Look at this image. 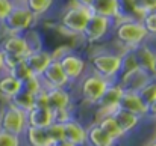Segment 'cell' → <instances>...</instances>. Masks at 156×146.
Wrapping results in <instances>:
<instances>
[{"instance_id": "6da1fadb", "label": "cell", "mask_w": 156, "mask_h": 146, "mask_svg": "<svg viewBox=\"0 0 156 146\" xmlns=\"http://www.w3.org/2000/svg\"><path fill=\"white\" fill-rule=\"evenodd\" d=\"M112 38L115 44L124 50H135L136 47L149 42V33L141 20H118L112 29Z\"/></svg>"}, {"instance_id": "7a4b0ae2", "label": "cell", "mask_w": 156, "mask_h": 146, "mask_svg": "<svg viewBox=\"0 0 156 146\" xmlns=\"http://www.w3.org/2000/svg\"><path fill=\"white\" fill-rule=\"evenodd\" d=\"M90 69L109 81H117L121 74V51L100 50L90 57Z\"/></svg>"}, {"instance_id": "3957f363", "label": "cell", "mask_w": 156, "mask_h": 146, "mask_svg": "<svg viewBox=\"0 0 156 146\" xmlns=\"http://www.w3.org/2000/svg\"><path fill=\"white\" fill-rule=\"evenodd\" d=\"M37 17L27 9L24 3H15L11 14L0 23V29L5 32V36L8 35H23L27 30L34 29V24L37 23Z\"/></svg>"}, {"instance_id": "277c9868", "label": "cell", "mask_w": 156, "mask_h": 146, "mask_svg": "<svg viewBox=\"0 0 156 146\" xmlns=\"http://www.w3.org/2000/svg\"><path fill=\"white\" fill-rule=\"evenodd\" d=\"M111 83H114V81L106 80L102 75H99L90 69L80 78V81L76 85V92L83 102H87L90 105H96L99 102V99L103 97L106 89L111 86Z\"/></svg>"}, {"instance_id": "5b68a950", "label": "cell", "mask_w": 156, "mask_h": 146, "mask_svg": "<svg viewBox=\"0 0 156 146\" xmlns=\"http://www.w3.org/2000/svg\"><path fill=\"white\" fill-rule=\"evenodd\" d=\"M53 57L59 60V63L70 81V86H76L80 81V78L90 71L88 60L85 57H82L80 54L71 51L70 48H62L58 53H53Z\"/></svg>"}, {"instance_id": "8992f818", "label": "cell", "mask_w": 156, "mask_h": 146, "mask_svg": "<svg viewBox=\"0 0 156 146\" xmlns=\"http://www.w3.org/2000/svg\"><path fill=\"white\" fill-rule=\"evenodd\" d=\"M91 15L93 14L88 8H83V6L73 3L71 6H68L62 11V14L59 17V26L68 35L82 36Z\"/></svg>"}, {"instance_id": "52a82bcc", "label": "cell", "mask_w": 156, "mask_h": 146, "mask_svg": "<svg viewBox=\"0 0 156 146\" xmlns=\"http://www.w3.org/2000/svg\"><path fill=\"white\" fill-rule=\"evenodd\" d=\"M27 128V116L24 111L18 110L12 104L3 105L0 110V130L12 133L15 136H23Z\"/></svg>"}, {"instance_id": "ba28073f", "label": "cell", "mask_w": 156, "mask_h": 146, "mask_svg": "<svg viewBox=\"0 0 156 146\" xmlns=\"http://www.w3.org/2000/svg\"><path fill=\"white\" fill-rule=\"evenodd\" d=\"M114 24H115V21L93 14L88 24H87V27H85V30H83V33H82V38L88 44L102 42L109 35H112Z\"/></svg>"}, {"instance_id": "9c48e42d", "label": "cell", "mask_w": 156, "mask_h": 146, "mask_svg": "<svg viewBox=\"0 0 156 146\" xmlns=\"http://www.w3.org/2000/svg\"><path fill=\"white\" fill-rule=\"evenodd\" d=\"M155 75L143 68L133 69L130 72H123L117 78V85L123 89V92H140Z\"/></svg>"}, {"instance_id": "30bf717a", "label": "cell", "mask_w": 156, "mask_h": 146, "mask_svg": "<svg viewBox=\"0 0 156 146\" xmlns=\"http://www.w3.org/2000/svg\"><path fill=\"white\" fill-rule=\"evenodd\" d=\"M123 95V89L114 81L111 83V86L106 89L103 97L99 99V102L96 104L97 107V118L100 116H106V114H112L118 105H120V99Z\"/></svg>"}, {"instance_id": "8fae6325", "label": "cell", "mask_w": 156, "mask_h": 146, "mask_svg": "<svg viewBox=\"0 0 156 146\" xmlns=\"http://www.w3.org/2000/svg\"><path fill=\"white\" fill-rule=\"evenodd\" d=\"M47 102L52 111L74 110V99L71 88H55L47 89Z\"/></svg>"}, {"instance_id": "7c38bea8", "label": "cell", "mask_w": 156, "mask_h": 146, "mask_svg": "<svg viewBox=\"0 0 156 146\" xmlns=\"http://www.w3.org/2000/svg\"><path fill=\"white\" fill-rule=\"evenodd\" d=\"M41 81L44 85L46 89H55V88H71L70 81L59 63L58 59H53L52 63L49 65V68L44 71V74L41 75Z\"/></svg>"}, {"instance_id": "4fadbf2b", "label": "cell", "mask_w": 156, "mask_h": 146, "mask_svg": "<svg viewBox=\"0 0 156 146\" xmlns=\"http://www.w3.org/2000/svg\"><path fill=\"white\" fill-rule=\"evenodd\" d=\"M53 59H55L53 53L43 48V50H38V51L29 53L24 57V62H26V65L29 66V69H30V72L34 75L41 77L44 74V71L49 68V65L52 63Z\"/></svg>"}, {"instance_id": "5bb4252c", "label": "cell", "mask_w": 156, "mask_h": 146, "mask_svg": "<svg viewBox=\"0 0 156 146\" xmlns=\"http://www.w3.org/2000/svg\"><path fill=\"white\" fill-rule=\"evenodd\" d=\"M0 50L5 54L21 57V59H24L30 53L23 35H8V36H5L0 42Z\"/></svg>"}, {"instance_id": "9a60e30c", "label": "cell", "mask_w": 156, "mask_h": 146, "mask_svg": "<svg viewBox=\"0 0 156 146\" xmlns=\"http://www.w3.org/2000/svg\"><path fill=\"white\" fill-rule=\"evenodd\" d=\"M64 140L74 146H85L87 143V125H83L76 118L64 124Z\"/></svg>"}, {"instance_id": "2e32d148", "label": "cell", "mask_w": 156, "mask_h": 146, "mask_svg": "<svg viewBox=\"0 0 156 146\" xmlns=\"http://www.w3.org/2000/svg\"><path fill=\"white\" fill-rule=\"evenodd\" d=\"M91 14L109 18L112 21L120 20V2L118 0H93L88 8Z\"/></svg>"}, {"instance_id": "e0dca14e", "label": "cell", "mask_w": 156, "mask_h": 146, "mask_svg": "<svg viewBox=\"0 0 156 146\" xmlns=\"http://www.w3.org/2000/svg\"><path fill=\"white\" fill-rule=\"evenodd\" d=\"M118 108L130 111V113H133V114H136L143 119L146 118V113H147V104L143 101V98L136 92H123Z\"/></svg>"}, {"instance_id": "ac0fdd59", "label": "cell", "mask_w": 156, "mask_h": 146, "mask_svg": "<svg viewBox=\"0 0 156 146\" xmlns=\"http://www.w3.org/2000/svg\"><path fill=\"white\" fill-rule=\"evenodd\" d=\"M111 116L114 118V121L117 122V125L120 127V130L123 131L124 136H127L132 131H135L143 122V118H140V116H136V114H133L130 111H126L123 108H117Z\"/></svg>"}, {"instance_id": "d6986e66", "label": "cell", "mask_w": 156, "mask_h": 146, "mask_svg": "<svg viewBox=\"0 0 156 146\" xmlns=\"http://www.w3.org/2000/svg\"><path fill=\"white\" fill-rule=\"evenodd\" d=\"M27 116V127H35V128H47L50 127L55 119H53V111L47 107H38L35 105L32 110L26 113Z\"/></svg>"}, {"instance_id": "ffe728a7", "label": "cell", "mask_w": 156, "mask_h": 146, "mask_svg": "<svg viewBox=\"0 0 156 146\" xmlns=\"http://www.w3.org/2000/svg\"><path fill=\"white\" fill-rule=\"evenodd\" d=\"M85 146H117V142L111 139L97 122L87 125V143Z\"/></svg>"}, {"instance_id": "44dd1931", "label": "cell", "mask_w": 156, "mask_h": 146, "mask_svg": "<svg viewBox=\"0 0 156 146\" xmlns=\"http://www.w3.org/2000/svg\"><path fill=\"white\" fill-rule=\"evenodd\" d=\"M21 139H23V145L26 146H52L53 143L46 128L27 127Z\"/></svg>"}, {"instance_id": "7402d4cb", "label": "cell", "mask_w": 156, "mask_h": 146, "mask_svg": "<svg viewBox=\"0 0 156 146\" xmlns=\"http://www.w3.org/2000/svg\"><path fill=\"white\" fill-rule=\"evenodd\" d=\"M135 51V56L138 59V63H140V68L152 72L155 75V63H156V50L149 45V42L136 47L133 50Z\"/></svg>"}, {"instance_id": "603a6c76", "label": "cell", "mask_w": 156, "mask_h": 146, "mask_svg": "<svg viewBox=\"0 0 156 146\" xmlns=\"http://www.w3.org/2000/svg\"><path fill=\"white\" fill-rule=\"evenodd\" d=\"M23 89V85L20 80H17L9 72H3L0 75V97L5 99H11L14 95H17Z\"/></svg>"}, {"instance_id": "cb8c5ba5", "label": "cell", "mask_w": 156, "mask_h": 146, "mask_svg": "<svg viewBox=\"0 0 156 146\" xmlns=\"http://www.w3.org/2000/svg\"><path fill=\"white\" fill-rule=\"evenodd\" d=\"M96 122L99 124V127L103 130L105 133H106L111 139H114L115 142H118V140H121V139L124 137L123 131L120 130V127L117 125V122L114 121V118H112L111 114H106V116L97 118Z\"/></svg>"}, {"instance_id": "d4e9b609", "label": "cell", "mask_w": 156, "mask_h": 146, "mask_svg": "<svg viewBox=\"0 0 156 146\" xmlns=\"http://www.w3.org/2000/svg\"><path fill=\"white\" fill-rule=\"evenodd\" d=\"M8 102L12 104L14 107H17L18 110L27 113L29 110H32L35 107V95H32V94H29V92L21 89L17 95H14Z\"/></svg>"}, {"instance_id": "484cf974", "label": "cell", "mask_w": 156, "mask_h": 146, "mask_svg": "<svg viewBox=\"0 0 156 146\" xmlns=\"http://www.w3.org/2000/svg\"><path fill=\"white\" fill-rule=\"evenodd\" d=\"M53 3L55 0H26L24 5L37 18H40V17H44L52 9Z\"/></svg>"}, {"instance_id": "4316f807", "label": "cell", "mask_w": 156, "mask_h": 146, "mask_svg": "<svg viewBox=\"0 0 156 146\" xmlns=\"http://www.w3.org/2000/svg\"><path fill=\"white\" fill-rule=\"evenodd\" d=\"M140 63L135 56L133 50H124L121 51V74L123 72H130L133 69H138Z\"/></svg>"}, {"instance_id": "83f0119b", "label": "cell", "mask_w": 156, "mask_h": 146, "mask_svg": "<svg viewBox=\"0 0 156 146\" xmlns=\"http://www.w3.org/2000/svg\"><path fill=\"white\" fill-rule=\"evenodd\" d=\"M23 36H24V39H26V42H27V47L30 50V53H32V51L43 50V39H41V36H40V33H38L37 30L30 29V30H27L26 33H23Z\"/></svg>"}, {"instance_id": "f1b7e54d", "label": "cell", "mask_w": 156, "mask_h": 146, "mask_svg": "<svg viewBox=\"0 0 156 146\" xmlns=\"http://www.w3.org/2000/svg\"><path fill=\"white\" fill-rule=\"evenodd\" d=\"M11 75H14L17 80H20L21 83L23 81H26L30 75H34L32 72H30V69H29V66L26 65V62L24 60H21V62H18L14 68H11L9 71H8Z\"/></svg>"}, {"instance_id": "f546056e", "label": "cell", "mask_w": 156, "mask_h": 146, "mask_svg": "<svg viewBox=\"0 0 156 146\" xmlns=\"http://www.w3.org/2000/svg\"><path fill=\"white\" fill-rule=\"evenodd\" d=\"M21 85H23V91H26V92H29L32 95H37L38 92H41L43 89H46L44 85H43V81H41V77H37V75H30Z\"/></svg>"}, {"instance_id": "4dcf8cb0", "label": "cell", "mask_w": 156, "mask_h": 146, "mask_svg": "<svg viewBox=\"0 0 156 146\" xmlns=\"http://www.w3.org/2000/svg\"><path fill=\"white\" fill-rule=\"evenodd\" d=\"M138 94H140V97L143 98V101H144L147 105H149L150 102H153L156 99V77H153Z\"/></svg>"}, {"instance_id": "1f68e13d", "label": "cell", "mask_w": 156, "mask_h": 146, "mask_svg": "<svg viewBox=\"0 0 156 146\" xmlns=\"http://www.w3.org/2000/svg\"><path fill=\"white\" fill-rule=\"evenodd\" d=\"M0 146H23V139L21 136L0 130Z\"/></svg>"}, {"instance_id": "d6a6232c", "label": "cell", "mask_w": 156, "mask_h": 146, "mask_svg": "<svg viewBox=\"0 0 156 146\" xmlns=\"http://www.w3.org/2000/svg\"><path fill=\"white\" fill-rule=\"evenodd\" d=\"M133 3L141 17L156 12V0H133Z\"/></svg>"}, {"instance_id": "836d02e7", "label": "cell", "mask_w": 156, "mask_h": 146, "mask_svg": "<svg viewBox=\"0 0 156 146\" xmlns=\"http://www.w3.org/2000/svg\"><path fill=\"white\" fill-rule=\"evenodd\" d=\"M52 142H59V140H64V124H58V122H53L50 127L46 128Z\"/></svg>"}, {"instance_id": "e575fe53", "label": "cell", "mask_w": 156, "mask_h": 146, "mask_svg": "<svg viewBox=\"0 0 156 146\" xmlns=\"http://www.w3.org/2000/svg\"><path fill=\"white\" fill-rule=\"evenodd\" d=\"M141 23L144 24L149 36H156V12L144 15L143 20H141Z\"/></svg>"}, {"instance_id": "d590c367", "label": "cell", "mask_w": 156, "mask_h": 146, "mask_svg": "<svg viewBox=\"0 0 156 146\" xmlns=\"http://www.w3.org/2000/svg\"><path fill=\"white\" fill-rule=\"evenodd\" d=\"M73 118H74L73 110H59V111H53V119H55V122H58V124H65V122H68V121L73 119Z\"/></svg>"}, {"instance_id": "8d00e7d4", "label": "cell", "mask_w": 156, "mask_h": 146, "mask_svg": "<svg viewBox=\"0 0 156 146\" xmlns=\"http://www.w3.org/2000/svg\"><path fill=\"white\" fill-rule=\"evenodd\" d=\"M14 6H15L14 0H0V23L11 14Z\"/></svg>"}, {"instance_id": "74e56055", "label": "cell", "mask_w": 156, "mask_h": 146, "mask_svg": "<svg viewBox=\"0 0 156 146\" xmlns=\"http://www.w3.org/2000/svg\"><path fill=\"white\" fill-rule=\"evenodd\" d=\"M35 105L38 107H47L49 108V102H47V89H43L41 92H38L35 95Z\"/></svg>"}, {"instance_id": "f35d334b", "label": "cell", "mask_w": 156, "mask_h": 146, "mask_svg": "<svg viewBox=\"0 0 156 146\" xmlns=\"http://www.w3.org/2000/svg\"><path fill=\"white\" fill-rule=\"evenodd\" d=\"M144 119H149L152 122H156V99L147 105V113H146V118Z\"/></svg>"}, {"instance_id": "ab89813d", "label": "cell", "mask_w": 156, "mask_h": 146, "mask_svg": "<svg viewBox=\"0 0 156 146\" xmlns=\"http://www.w3.org/2000/svg\"><path fill=\"white\" fill-rule=\"evenodd\" d=\"M73 3H76L79 6H83V8H90V5L93 3V0H73Z\"/></svg>"}, {"instance_id": "60d3db41", "label": "cell", "mask_w": 156, "mask_h": 146, "mask_svg": "<svg viewBox=\"0 0 156 146\" xmlns=\"http://www.w3.org/2000/svg\"><path fill=\"white\" fill-rule=\"evenodd\" d=\"M3 72H6V69H5V54H3V51L0 50V75H2Z\"/></svg>"}, {"instance_id": "b9f144b4", "label": "cell", "mask_w": 156, "mask_h": 146, "mask_svg": "<svg viewBox=\"0 0 156 146\" xmlns=\"http://www.w3.org/2000/svg\"><path fill=\"white\" fill-rule=\"evenodd\" d=\"M52 146H74V145L67 142V140H59V142H53Z\"/></svg>"}, {"instance_id": "7bdbcfd3", "label": "cell", "mask_w": 156, "mask_h": 146, "mask_svg": "<svg viewBox=\"0 0 156 146\" xmlns=\"http://www.w3.org/2000/svg\"><path fill=\"white\" fill-rule=\"evenodd\" d=\"M144 146H156V140L153 139V140H150V142H147Z\"/></svg>"}, {"instance_id": "ee69618b", "label": "cell", "mask_w": 156, "mask_h": 146, "mask_svg": "<svg viewBox=\"0 0 156 146\" xmlns=\"http://www.w3.org/2000/svg\"><path fill=\"white\" fill-rule=\"evenodd\" d=\"M15 3H26V0H14Z\"/></svg>"}, {"instance_id": "f6af8a7d", "label": "cell", "mask_w": 156, "mask_h": 146, "mask_svg": "<svg viewBox=\"0 0 156 146\" xmlns=\"http://www.w3.org/2000/svg\"><path fill=\"white\" fill-rule=\"evenodd\" d=\"M155 77H156V63H155Z\"/></svg>"}, {"instance_id": "bcb514c9", "label": "cell", "mask_w": 156, "mask_h": 146, "mask_svg": "<svg viewBox=\"0 0 156 146\" xmlns=\"http://www.w3.org/2000/svg\"><path fill=\"white\" fill-rule=\"evenodd\" d=\"M155 140H156V134H155Z\"/></svg>"}]
</instances>
